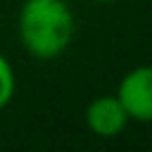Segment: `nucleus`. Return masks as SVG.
Instances as JSON below:
<instances>
[{
  "label": "nucleus",
  "instance_id": "3",
  "mask_svg": "<svg viewBox=\"0 0 152 152\" xmlns=\"http://www.w3.org/2000/svg\"><path fill=\"white\" fill-rule=\"evenodd\" d=\"M128 124V114L116 95H102L95 97L86 107V126L90 133L100 138H114L119 135Z\"/></svg>",
  "mask_w": 152,
  "mask_h": 152
},
{
  "label": "nucleus",
  "instance_id": "5",
  "mask_svg": "<svg viewBox=\"0 0 152 152\" xmlns=\"http://www.w3.org/2000/svg\"><path fill=\"white\" fill-rule=\"evenodd\" d=\"M95 2H114V0H95Z\"/></svg>",
  "mask_w": 152,
  "mask_h": 152
},
{
  "label": "nucleus",
  "instance_id": "1",
  "mask_svg": "<svg viewBox=\"0 0 152 152\" xmlns=\"http://www.w3.org/2000/svg\"><path fill=\"white\" fill-rule=\"evenodd\" d=\"M74 14L64 0H26L19 12V38L38 59L59 57L74 38Z\"/></svg>",
  "mask_w": 152,
  "mask_h": 152
},
{
  "label": "nucleus",
  "instance_id": "2",
  "mask_svg": "<svg viewBox=\"0 0 152 152\" xmlns=\"http://www.w3.org/2000/svg\"><path fill=\"white\" fill-rule=\"evenodd\" d=\"M116 97L124 104L128 119L150 124L152 121V64L131 69L121 78Z\"/></svg>",
  "mask_w": 152,
  "mask_h": 152
},
{
  "label": "nucleus",
  "instance_id": "4",
  "mask_svg": "<svg viewBox=\"0 0 152 152\" xmlns=\"http://www.w3.org/2000/svg\"><path fill=\"white\" fill-rule=\"evenodd\" d=\"M14 86H17V81H14L12 64H10L7 57L0 52V109L12 100V95H14Z\"/></svg>",
  "mask_w": 152,
  "mask_h": 152
}]
</instances>
